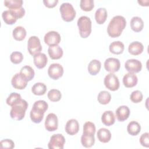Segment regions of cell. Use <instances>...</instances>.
Listing matches in <instances>:
<instances>
[{
	"instance_id": "obj_22",
	"label": "cell",
	"mask_w": 149,
	"mask_h": 149,
	"mask_svg": "<svg viewBox=\"0 0 149 149\" xmlns=\"http://www.w3.org/2000/svg\"><path fill=\"white\" fill-rule=\"evenodd\" d=\"M101 121L105 126L112 125L115 122V117L113 112L111 111H105L101 116Z\"/></svg>"
},
{
	"instance_id": "obj_1",
	"label": "cell",
	"mask_w": 149,
	"mask_h": 149,
	"mask_svg": "<svg viewBox=\"0 0 149 149\" xmlns=\"http://www.w3.org/2000/svg\"><path fill=\"white\" fill-rule=\"evenodd\" d=\"M126 25L125 18L120 15L113 17L107 27V33L112 38L119 37Z\"/></svg>"
},
{
	"instance_id": "obj_34",
	"label": "cell",
	"mask_w": 149,
	"mask_h": 149,
	"mask_svg": "<svg viewBox=\"0 0 149 149\" xmlns=\"http://www.w3.org/2000/svg\"><path fill=\"white\" fill-rule=\"evenodd\" d=\"M23 1L22 0H5L4 5L9 9H16L22 6Z\"/></svg>"
},
{
	"instance_id": "obj_45",
	"label": "cell",
	"mask_w": 149,
	"mask_h": 149,
	"mask_svg": "<svg viewBox=\"0 0 149 149\" xmlns=\"http://www.w3.org/2000/svg\"><path fill=\"white\" fill-rule=\"evenodd\" d=\"M58 0H44L43 3L44 5L49 8H52L55 7L58 3Z\"/></svg>"
},
{
	"instance_id": "obj_11",
	"label": "cell",
	"mask_w": 149,
	"mask_h": 149,
	"mask_svg": "<svg viewBox=\"0 0 149 149\" xmlns=\"http://www.w3.org/2000/svg\"><path fill=\"white\" fill-rule=\"evenodd\" d=\"M125 68L127 72L136 73L141 71L142 64L141 62L137 59H129L126 61L125 63Z\"/></svg>"
},
{
	"instance_id": "obj_6",
	"label": "cell",
	"mask_w": 149,
	"mask_h": 149,
	"mask_svg": "<svg viewBox=\"0 0 149 149\" xmlns=\"http://www.w3.org/2000/svg\"><path fill=\"white\" fill-rule=\"evenodd\" d=\"M104 83L106 88L113 91L118 90L120 86L118 77L112 73H108L105 76Z\"/></svg>"
},
{
	"instance_id": "obj_4",
	"label": "cell",
	"mask_w": 149,
	"mask_h": 149,
	"mask_svg": "<svg viewBox=\"0 0 149 149\" xmlns=\"http://www.w3.org/2000/svg\"><path fill=\"white\" fill-rule=\"evenodd\" d=\"M62 19L67 22L73 20L76 17V11L72 5L68 2L62 3L59 8Z\"/></svg>"
},
{
	"instance_id": "obj_13",
	"label": "cell",
	"mask_w": 149,
	"mask_h": 149,
	"mask_svg": "<svg viewBox=\"0 0 149 149\" xmlns=\"http://www.w3.org/2000/svg\"><path fill=\"white\" fill-rule=\"evenodd\" d=\"M120 67V63L118 59L115 58H109L104 62V68L107 72L115 73L118 72Z\"/></svg>"
},
{
	"instance_id": "obj_10",
	"label": "cell",
	"mask_w": 149,
	"mask_h": 149,
	"mask_svg": "<svg viewBox=\"0 0 149 149\" xmlns=\"http://www.w3.org/2000/svg\"><path fill=\"white\" fill-rule=\"evenodd\" d=\"M44 40L45 43L49 45H58L61 40L60 34L55 31H50L47 33L44 36Z\"/></svg>"
},
{
	"instance_id": "obj_23",
	"label": "cell",
	"mask_w": 149,
	"mask_h": 149,
	"mask_svg": "<svg viewBox=\"0 0 149 149\" xmlns=\"http://www.w3.org/2000/svg\"><path fill=\"white\" fill-rule=\"evenodd\" d=\"M81 143L82 146L86 148L91 147L95 143L94 134L83 133L81 137Z\"/></svg>"
},
{
	"instance_id": "obj_35",
	"label": "cell",
	"mask_w": 149,
	"mask_h": 149,
	"mask_svg": "<svg viewBox=\"0 0 149 149\" xmlns=\"http://www.w3.org/2000/svg\"><path fill=\"white\" fill-rule=\"evenodd\" d=\"M21 100H22L21 95L19 93H12L9 94V95L7 98L6 102L8 105L12 107L14 105L18 103Z\"/></svg>"
},
{
	"instance_id": "obj_8",
	"label": "cell",
	"mask_w": 149,
	"mask_h": 149,
	"mask_svg": "<svg viewBox=\"0 0 149 149\" xmlns=\"http://www.w3.org/2000/svg\"><path fill=\"white\" fill-rule=\"evenodd\" d=\"M63 74V68L59 63H52L49 65L48 69V74L53 80H58L62 76Z\"/></svg>"
},
{
	"instance_id": "obj_24",
	"label": "cell",
	"mask_w": 149,
	"mask_h": 149,
	"mask_svg": "<svg viewBox=\"0 0 149 149\" xmlns=\"http://www.w3.org/2000/svg\"><path fill=\"white\" fill-rule=\"evenodd\" d=\"M108 13L107 9L104 8H98L95 13V19L99 24H103L107 20Z\"/></svg>"
},
{
	"instance_id": "obj_16",
	"label": "cell",
	"mask_w": 149,
	"mask_h": 149,
	"mask_svg": "<svg viewBox=\"0 0 149 149\" xmlns=\"http://www.w3.org/2000/svg\"><path fill=\"white\" fill-rule=\"evenodd\" d=\"M115 113L117 119L120 122H123L128 119L130 115V109L127 106L122 105L116 109Z\"/></svg>"
},
{
	"instance_id": "obj_3",
	"label": "cell",
	"mask_w": 149,
	"mask_h": 149,
	"mask_svg": "<svg viewBox=\"0 0 149 149\" xmlns=\"http://www.w3.org/2000/svg\"><path fill=\"white\" fill-rule=\"evenodd\" d=\"M77 24L81 37L83 38L88 37L91 33V21L90 19L86 16H82L77 20Z\"/></svg>"
},
{
	"instance_id": "obj_28",
	"label": "cell",
	"mask_w": 149,
	"mask_h": 149,
	"mask_svg": "<svg viewBox=\"0 0 149 149\" xmlns=\"http://www.w3.org/2000/svg\"><path fill=\"white\" fill-rule=\"evenodd\" d=\"M12 36L16 41H22L26 36V30L22 26H17L13 30Z\"/></svg>"
},
{
	"instance_id": "obj_21",
	"label": "cell",
	"mask_w": 149,
	"mask_h": 149,
	"mask_svg": "<svg viewBox=\"0 0 149 149\" xmlns=\"http://www.w3.org/2000/svg\"><path fill=\"white\" fill-rule=\"evenodd\" d=\"M98 140L102 143H107L109 142L111 139V132L106 128H100L97 133Z\"/></svg>"
},
{
	"instance_id": "obj_25",
	"label": "cell",
	"mask_w": 149,
	"mask_h": 149,
	"mask_svg": "<svg viewBox=\"0 0 149 149\" xmlns=\"http://www.w3.org/2000/svg\"><path fill=\"white\" fill-rule=\"evenodd\" d=\"M101 63L100 61L97 59L92 60L88 65L87 69L88 73L93 76L96 75L100 71Z\"/></svg>"
},
{
	"instance_id": "obj_17",
	"label": "cell",
	"mask_w": 149,
	"mask_h": 149,
	"mask_svg": "<svg viewBox=\"0 0 149 149\" xmlns=\"http://www.w3.org/2000/svg\"><path fill=\"white\" fill-rule=\"evenodd\" d=\"M48 53L52 59H59L62 58L63 52L60 46L56 45L49 46L48 49Z\"/></svg>"
},
{
	"instance_id": "obj_20",
	"label": "cell",
	"mask_w": 149,
	"mask_h": 149,
	"mask_svg": "<svg viewBox=\"0 0 149 149\" xmlns=\"http://www.w3.org/2000/svg\"><path fill=\"white\" fill-rule=\"evenodd\" d=\"M130 25L133 31L134 32H140L144 27V22L141 17L134 16L130 20Z\"/></svg>"
},
{
	"instance_id": "obj_38",
	"label": "cell",
	"mask_w": 149,
	"mask_h": 149,
	"mask_svg": "<svg viewBox=\"0 0 149 149\" xmlns=\"http://www.w3.org/2000/svg\"><path fill=\"white\" fill-rule=\"evenodd\" d=\"M33 108L38 110L43 113H45V111L48 109V105L44 100H38L34 103V104L33 105Z\"/></svg>"
},
{
	"instance_id": "obj_27",
	"label": "cell",
	"mask_w": 149,
	"mask_h": 149,
	"mask_svg": "<svg viewBox=\"0 0 149 149\" xmlns=\"http://www.w3.org/2000/svg\"><path fill=\"white\" fill-rule=\"evenodd\" d=\"M2 17L3 22L6 24L10 25L14 24L17 19L15 14L9 9L4 10L2 13Z\"/></svg>"
},
{
	"instance_id": "obj_30",
	"label": "cell",
	"mask_w": 149,
	"mask_h": 149,
	"mask_svg": "<svg viewBox=\"0 0 149 149\" xmlns=\"http://www.w3.org/2000/svg\"><path fill=\"white\" fill-rule=\"evenodd\" d=\"M140 125L137 122L134 120L130 122L127 127V130L128 133L133 136L137 135L140 133Z\"/></svg>"
},
{
	"instance_id": "obj_40",
	"label": "cell",
	"mask_w": 149,
	"mask_h": 149,
	"mask_svg": "<svg viewBox=\"0 0 149 149\" xmlns=\"http://www.w3.org/2000/svg\"><path fill=\"white\" fill-rule=\"evenodd\" d=\"M96 128L94 123L91 122H86L83 125V133L94 134L95 133Z\"/></svg>"
},
{
	"instance_id": "obj_29",
	"label": "cell",
	"mask_w": 149,
	"mask_h": 149,
	"mask_svg": "<svg viewBox=\"0 0 149 149\" xmlns=\"http://www.w3.org/2000/svg\"><path fill=\"white\" fill-rule=\"evenodd\" d=\"M20 73L28 81L31 80L35 75L34 69L29 65L23 66L20 71Z\"/></svg>"
},
{
	"instance_id": "obj_39",
	"label": "cell",
	"mask_w": 149,
	"mask_h": 149,
	"mask_svg": "<svg viewBox=\"0 0 149 149\" xmlns=\"http://www.w3.org/2000/svg\"><path fill=\"white\" fill-rule=\"evenodd\" d=\"M10 59L13 63L18 64L22 62L23 59V55L20 52L15 51L10 54Z\"/></svg>"
},
{
	"instance_id": "obj_33",
	"label": "cell",
	"mask_w": 149,
	"mask_h": 149,
	"mask_svg": "<svg viewBox=\"0 0 149 149\" xmlns=\"http://www.w3.org/2000/svg\"><path fill=\"white\" fill-rule=\"evenodd\" d=\"M111 100V95L107 91H101L97 97V100L98 102L102 105H106L108 104Z\"/></svg>"
},
{
	"instance_id": "obj_46",
	"label": "cell",
	"mask_w": 149,
	"mask_h": 149,
	"mask_svg": "<svg viewBox=\"0 0 149 149\" xmlns=\"http://www.w3.org/2000/svg\"><path fill=\"white\" fill-rule=\"evenodd\" d=\"M137 2L143 6H148V3L149 1L148 0L146 1H144V0H141V1H137Z\"/></svg>"
},
{
	"instance_id": "obj_44",
	"label": "cell",
	"mask_w": 149,
	"mask_h": 149,
	"mask_svg": "<svg viewBox=\"0 0 149 149\" xmlns=\"http://www.w3.org/2000/svg\"><path fill=\"white\" fill-rule=\"evenodd\" d=\"M9 10H11L15 14V15L16 16L17 19L23 17L25 14V10L23 7H21L16 9H9Z\"/></svg>"
},
{
	"instance_id": "obj_43",
	"label": "cell",
	"mask_w": 149,
	"mask_h": 149,
	"mask_svg": "<svg viewBox=\"0 0 149 149\" xmlns=\"http://www.w3.org/2000/svg\"><path fill=\"white\" fill-rule=\"evenodd\" d=\"M149 133L148 132L143 133L140 137V143L141 145L145 147H149Z\"/></svg>"
},
{
	"instance_id": "obj_9",
	"label": "cell",
	"mask_w": 149,
	"mask_h": 149,
	"mask_svg": "<svg viewBox=\"0 0 149 149\" xmlns=\"http://www.w3.org/2000/svg\"><path fill=\"white\" fill-rule=\"evenodd\" d=\"M45 128L48 132L55 131L58 127V119L57 116L54 113H49L45 120Z\"/></svg>"
},
{
	"instance_id": "obj_36",
	"label": "cell",
	"mask_w": 149,
	"mask_h": 149,
	"mask_svg": "<svg viewBox=\"0 0 149 149\" xmlns=\"http://www.w3.org/2000/svg\"><path fill=\"white\" fill-rule=\"evenodd\" d=\"M47 96L51 101L57 102L61 99L62 94L59 90L57 89H51L48 91Z\"/></svg>"
},
{
	"instance_id": "obj_41",
	"label": "cell",
	"mask_w": 149,
	"mask_h": 149,
	"mask_svg": "<svg viewBox=\"0 0 149 149\" xmlns=\"http://www.w3.org/2000/svg\"><path fill=\"white\" fill-rule=\"evenodd\" d=\"M143 94L139 90H135L133 91L130 95V100L134 103H139L141 102L143 100Z\"/></svg>"
},
{
	"instance_id": "obj_14",
	"label": "cell",
	"mask_w": 149,
	"mask_h": 149,
	"mask_svg": "<svg viewBox=\"0 0 149 149\" xmlns=\"http://www.w3.org/2000/svg\"><path fill=\"white\" fill-rule=\"evenodd\" d=\"M66 132L71 136L76 134L79 130V123L75 119H71L69 120L65 125Z\"/></svg>"
},
{
	"instance_id": "obj_7",
	"label": "cell",
	"mask_w": 149,
	"mask_h": 149,
	"mask_svg": "<svg viewBox=\"0 0 149 149\" xmlns=\"http://www.w3.org/2000/svg\"><path fill=\"white\" fill-rule=\"evenodd\" d=\"M65 143V139L61 134L52 135L48 144L49 149H63Z\"/></svg>"
},
{
	"instance_id": "obj_26",
	"label": "cell",
	"mask_w": 149,
	"mask_h": 149,
	"mask_svg": "<svg viewBox=\"0 0 149 149\" xmlns=\"http://www.w3.org/2000/svg\"><path fill=\"white\" fill-rule=\"evenodd\" d=\"M125 48L124 44L123 42H122L120 41H113L112 43L110 44L109 47V49L110 52L116 54V55H119L122 54Z\"/></svg>"
},
{
	"instance_id": "obj_15",
	"label": "cell",
	"mask_w": 149,
	"mask_h": 149,
	"mask_svg": "<svg viewBox=\"0 0 149 149\" xmlns=\"http://www.w3.org/2000/svg\"><path fill=\"white\" fill-rule=\"evenodd\" d=\"M138 81L137 76L133 73H127L123 77V83L126 87L132 88L136 86Z\"/></svg>"
},
{
	"instance_id": "obj_12",
	"label": "cell",
	"mask_w": 149,
	"mask_h": 149,
	"mask_svg": "<svg viewBox=\"0 0 149 149\" xmlns=\"http://www.w3.org/2000/svg\"><path fill=\"white\" fill-rule=\"evenodd\" d=\"M28 81L20 73H16L12 78L11 83L12 86L18 90H23L27 86Z\"/></svg>"
},
{
	"instance_id": "obj_32",
	"label": "cell",
	"mask_w": 149,
	"mask_h": 149,
	"mask_svg": "<svg viewBox=\"0 0 149 149\" xmlns=\"http://www.w3.org/2000/svg\"><path fill=\"white\" fill-rule=\"evenodd\" d=\"M44 113L32 108L30 113V116L31 121L35 123H40L44 118Z\"/></svg>"
},
{
	"instance_id": "obj_37",
	"label": "cell",
	"mask_w": 149,
	"mask_h": 149,
	"mask_svg": "<svg viewBox=\"0 0 149 149\" xmlns=\"http://www.w3.org/2000/svg\"><path fill=\"white\" fill-rule=\"evenodd\" d=\"M80 8L86 12L91 11L94 7L93 0H81L80 2Z\"/></svg>"
},
{
	"instance_id": "obj_18",
	"label": "cell",
	"mask_w": 149,
	"mask_h": 149,
	"mask_svg": "<svg viewBox=\"0 0 149 149\" xmlns=\"http://www.w3.org/2000/svg\"><path fill=\"white\" fill-rule=\"evenodd\" d=\"M33 62L37 68L42 69L46 66L48 62V58L45 54L40 52L33 56Z\"/></svg>"
},
{
	"instance_id": "obj_19",
	"label": "cell",
	"mask_w": 149,
	"mask_h": 149,
	"mask_svg": "<svg viewBox=\"0 0 149 149\" xmlns=\"http://www.w3.org/2000/svg\"><path fill=\"white\" fill-rule=\"evenodd\" d=\"M144 49V46L140 42L134 41L130 43L128 47L129 52L133 55L141 54Z\"/></svg>"
},
{
	"instance_id": "obj_31",
	"label": "cell",
	"mask_w": 149,
	"mask_h": 149,
	"mask_svg": "<svg viewBox=\"0 0 149 149\" xmlns=\"http://www.w3.org/2000/svg\"><path fill=\"white\" fill-rule=\"evenodd\" d=\"M47 89V86L44 83L38 82L35 83L33 86L31 88V91L34 95H42L45 93Z\"/></svg>"
},
{
	"instance_id": "obj_2",
	"label": "cell",
	"mask_w": 149,
	"mask_h": 149,
	"mask_svg": "<svg viewBox=\"0 0 149 149\" xmlns=\"http://www.w3.org/2000/svg\"><path fill=\"white\" fill-rule=\"evenodd\" d=\"M28 107L27 102L22 99L18 103L12 107L10 111V116L15 120H20L25 116L26 111Z\"/></svg>"
},
{
	"instance_id": "obj_42",
	"label": "cell",
	"mask_w": 149,
	"mask_h": 149,
	"mask_svg": "<svg viewBox=\"0 0 149 149\" xmlns=\"http://www.w3.org/2000/svg\"><path fill=\"white\" fill-rule=\"evenodd\" d=\"M0 147L2 149H12L15 147V143L11 139H3L0 142Z\"/></svg>"
},
{
	"instance_id": "obj_5",
	"label": "cell",
	"mask_w": 149,
	"mask_h": 149,
	"mask_svg": "<svg viewBox=\"0 0 149 149\" xmlns=\"http://www.w3.org/2000/svg\"><path fill=\"white\" fill-rule=\"evenodd\" d=\"M27 49L30 54L33 56L41 52L42 45L38 37L33 36L29 38L27 41Z\"/></svg>"
}]
</instances>
